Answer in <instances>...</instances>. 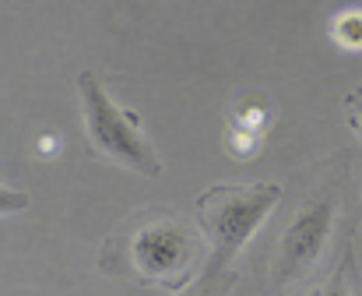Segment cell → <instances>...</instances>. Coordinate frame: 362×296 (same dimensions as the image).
I'll return each instance as SVG.
<instances>
[{
	"label": "cell",
	"instance_id": "ba28073f",
	"mask_svg": "<svg viewBox=\"0 0 362 296\" xmlns=\"http://www.w3.org/2000/svg\"><path fill=\"white\" fill-rule=\"evenodd\" d=\"M28 205H32V198L25 190H14V187L0 183V219L4 215H14V212H25Z\"/></svg>",
	"mask_w": 362,
	"mask_h": 296
},
{
	"label": "cell",
	"instance_id": "277c9868",
	"mask_svg": "<svg viewBox=\"0 0 362 296\" xmlns=\"http://www.w3.org/2000/svg\"><path fill=\"white\" fill-rule=\"evenodd\" d=\"M78 99H81L85 142H88L92 159L134 169L148 180L162 176V159L151 148V142L141 135V117L134 110L117 106L113 96L106 92V85L92 71L78 74Z\"/></svg>",
	"mask_w": 362,
	"mask_h": 296
},
{
	"label": "cell",
	"instance_id": "52a82bcc",
	"mask_svg": "<svg viewBox=\"0 0 362 296\" xmlns=\"http://www.w3.org/2000/svg\"><path fill=\"white\" fill-rule=\"evenodd\" d=\"M331 35L345 46V50H362V11H345L334 25Z\"/></svg>",
	"mask_w": 362,
	"mask_h": 296
},
{
	"label": "cell",
	"instance_id": "3957f363",
	"mask_svg": "<svg viewBox=\"0 0 362 296\" xmlns=\"http://www.w3.org/2000/svg\"><path fill=\"white\" fill-rule=\"evenodd\" d=\"M285 187L278 183H215L194 201V222L208 244V261L201 272H226L246 240L264 226V219L281 205Z\"/></svg>",
	"mask_w": 362,
	"mask_h": 296
},
{
	"label": "cell",
	"instance_id": "8992f818",
	"mask_svg": "<svg viewBox=\"0 0 362 296\" xmlns=\"http://www.w3.org/2000/svg\"><path fill=\"white\" fill-rule=\"evenodd\" d=\"M233 286H236V272H233V268L215 272V275L201 272V279H197L187 293H180V296H229V293H233Z\"/></svg>",
	"mask_w": 362,
	"mask_h": 296
},
{
	"label": "cell",
	"instance_id": "6da1fadb",
	"mask_svg": "<svg viewBox=\"0 0 362 296\" xmlns=\"http://www.w3.org/2000/svg\"><path fill=\"white\" fill-rule=\"evenodd\" d=\"M349 152H334L331 159L317 162L306 180L299 183V194L285 205V215L271 237L267 247V290L274 296L288 286L310 283L317 265L324 261V251L334 237L338 215L349 198Z\"/></svg>",
	"mask_w": 362,
	"mask_h": 296
},
{
	"label": "cell",
	"instance_id": "7a4b0ae2",
	"mask_svg": "<svg viewBox=\"0 0 362 296\" xmlns=\"http://www.w3.org/2000/svg\"><path fill=\"white\" fill-rule=\"evenodd\" d=\"M204 247L197 222L176 208H144L110 233L99 254V272L134 286L183 290L197 272Z\"/></svg>",
	"mask_w": 362,
	"mask_h": 296
},
{
	"label": "cell",
	"instance_id": "5b68a950",
	"mask_svg": "<svg viewBox=\"0 0 362 296\" xmlns=\"http://www.w3.org/2000/svg\"><path fill=\"white\" fill-rule=\"evenodd\" d=\"M310 296H356V251H352V233H349L345 244H341V261H338V268Z\"/></svg>",
	"mask_w": 362,
	"mask_h": 296
},
{
	"label": "cell",
	"instance_id": "9c48e42d",
	"mask_svg": "<svg viewBox=\"0 0 362 296\" xmlns=\"http://www.w3.org/2000/svg\"><path fill=\"white\" fill-rule=\"evenodd\" d=\"M345 117H349L352 131L362 135V89H356V92H349V96H345Z\"/></svg>",
	"mask_w": 362,
	"mask_h": 296
}]
</instances>
